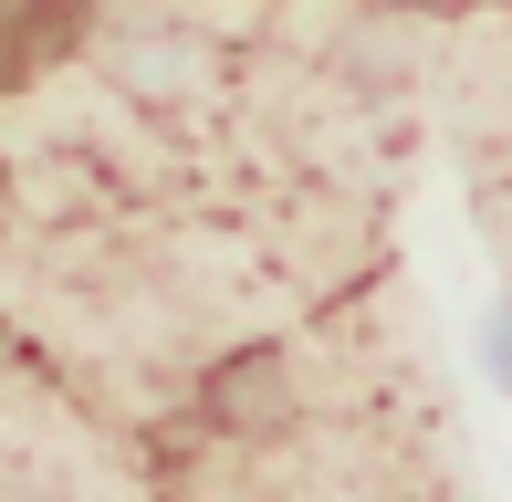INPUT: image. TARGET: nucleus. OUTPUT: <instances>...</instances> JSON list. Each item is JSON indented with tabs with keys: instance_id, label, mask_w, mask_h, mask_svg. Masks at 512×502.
Instances as JSON below:
<instances>
[{
	"instance_id": "obj_1",
	"label": "nucleus",
	"mask_w": 512,
	"mask_h": 502,
	"mask_svg": "<svg viewBox=\"0 0 512 502\" xmlns=\"http://www.w3.org/2000/svg\"><path fill=\"white\" fill-rule=\"evenodd\" d=\"M63 21H74V0H0V84H11L21 63L63 32Z\"/></svg>"
}]
</instances>
